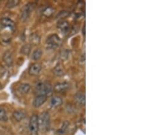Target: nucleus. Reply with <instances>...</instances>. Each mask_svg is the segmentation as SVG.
<instances>
[{
  "label": "nucleus",
  "mask_w": 153,
  "mask_h": 135,
  "mask_svg": "<svg viewBox=\"0 0 153 135\" xmlns=\"http://www.w3.org/2000/svg\"><path fill=\"white\" fill-rule=\"evenodd\" d=\"M29 129L31 135H38L39 130V117L34 114L32 115L29 120Z\"/></svg>",
  "instance_id": "nucleus-3"
},
{
  "label": "nucleus",
  "mask_w": 153,
  "mask_h": 135,
  "mask_svg": "<svg viewBox=\"0 0 153 135\" xmlns=\"http://www.w3.org/2000/svg\"><path fill=\"white\" fill-rule=\"evenodd\" d=\"M39 40H40V38L38 35V34H31L30 36V42L31 43L34 44V45H36V44L39 43Z\"/></svg>",
  "instance_id": "nucleus-23"
},
{
  "label": "nucleus",
  "mask_w": 153,
  "mask_h": 135,
  "mask_svg": "<svg viewBox=\"0 0 153 135\" xmlns=\"http://www.w3.org/2000/svg\"><path fill=\"white\" fill-rule=\"evenodd\" d=\"M53 91V87L49 82H38L34 89L37 95H44L46 97L51 96Z\"/></svg>",
  "instance_id": "nucleus-1"
},
{
  "label": "nucleus",
  "mask_w": 153,
  "mask_h": 135,
  "mask_svg": "<svg viewBox=\"0 0 153 135\" xmlns=\"http://www.w3.org/2000/svg\"><path fill=\"white\" fill-rule=\"evenodd\" d=\"M30 90L31 86L28 83H23V84H21L19 86L18 88H17L18 92L21 95L27 94Z\"/></svg>",
  "instance_id": "nucleus-11"
},
{
  "label": "nucleus",
  "mask_w": 153,
  "mask_h": 135,
  "mask_svg": "<svg viewBox=\"0 0 153 135\" xmlns=\"http://www.w3.org/2000/svg\"><path fill=\"white\" fill-rule=\"evenodd\" d=\"M31 45L27 44V45H24L21 48V53L23 55H28L31 52Z\"/></svg>",
  "instance_id": "nucleus-18"
},
{
  "label": "nucleus",
  "mask_w": 153,
  "mask_h": 135,
  "mask_svg": "<svg viewBox=\"0 0 153 135\" xmlns=\"http://www.w3.org/2000/svg\"><path fill=\"white\" fill-rule=\"evenodd\" d=\"M70 87V85L67 82H61V83H56L54 86L53 90L56 92H65Z\"/></svg>",
  "instance_id": "nucleus-10"
},
{
  "label": "nucleus",
  "mask_w": 153,
  "mask_h": 135,
  "mask_svg": "<svg viewBox=\"0 0 153 135\" xmlns=\"http://www.w3.org/2000/svg\"><path fill=\"white\" fill-rule=\"evenodd\" d=\"M69 14L70 13L68 11H61L60 13L58 14V19H62L63 18H65V17H67L69 16Z\"/></svg>",
  "instance_id": "nucleus-24"
},
{
  "label": "nucleus",
  "mask_w": 153,
  "mask_h": 135,
  "mask_svg": "<svg viewBox=\"0 0 153 135\" xmlns=\"http://www.w3.org/2000/svg\"><path fill=\"white\" fill-rule=\"evenodd\" d=\"M68 126H69V122L68 121H65L63 123L62 126H61V127L59 129L58 131V133L59 134H63L65 133V132L67 131L68 128Z\"/></svg>",
  "instance_id": "nucleus-22"
},
{
  "label": "nucleus",
  "mask_w": 153,
  "mask_h": 135,
  "mask_svg": "<svg viewBox=\"0 0 153 135\" xmlns=\"http://www.w3.org/2000/svg\"><path fill=\"white\" fill-rule=\"evenodd\" d=\"M61 38L56 35L53 34L48 37L46 41V45L47 48L49 49H55L61 45Z\"/></svg>",
  "instance_id": "nucleus-4"
},
{
  "label": "nucleus",
  "mask_w": 153,
  "mask_h": 135,
  "mask_svg": "<svg viewBox=\"0 0 153 135\" xmlns=\"http://www.w3.org/2000/svg\"><path fill=\"white\" fill-rule=\"evenodd\" d=\"M0 23L4 28H8L11 31H14L15 30V23L14 21L8 18H3L0 20Z\"/></svg>",
  "instance_id": "nucleus-6"
},
{
  "label": "nucleus",
  "mask_w": 153,
  "mask_h": 135,
  "mask_svg": "<svg viewBox=\"0 0 153 135\" xmlns=\"http://www.w3.org/2000/svg\"><path fill=\"white\" fill-rule=\"evenodd\" d=\"M53 73L54 75L56 77H61L65 75V70L63 69V68L61 65H56L53 69Z\"/></svg>",
  "instance_id": "nucleus-15"
},
{
  "label": "nucleus",
  "mask_w": 153,
  "mask_h": 135,
  "mask_svg": "<svg viewBox=\"0 0 153 135\" xmlns=\"http://www.w3.org/2000/svg\"><path fill=\"white\" fill-rule=\"evenodd\" d=\"M2 87H3V86H2V85L0 83V90H1L2 89Z\"/></svg>",
  "instance_id": "nucleus-25"
},
{
  "label": "nucleus",
  "mask_w": 153,
  "mask_h": 135,
  "mask_svg": "<svg viewBox=\"0 0 153 135\" xmlns=\"http://www.w3.org/2000/svg\"><path fill=\"white\" fill-rule=\"evenodd\" d=\"M54 11H55V10L52 8V7H46L43 10L42 14L44 16L50 17L53 14Z\"/></svg>",
  "instance_id": "nucleus-20"
},
{
  "label": "nucleus",
  "mask_w": 153,
  "mask_h": 135,
  "mask_svg": "<svg viewBox=\"0 0 153 135\" xmlns=\"http://www.w3.org/2000/svg\"><path fill=\"white\" fill-rule=\"evenodd\" d=\"M42 56V51L41 49H36V50L34 51L33 53H32L31 58L32 60L37 61L39 60Z\"/></svg>",
  "instance_id": "nucleus-17"
},
{
  "label": "nucleus",
  "mask_w": 153,
  "mask_h": 135,
  "mask_svg": "<svg viewBox=\"0 0 153 135\" xmlns=\"http://www.w3.org/2000/svg\"><path fill=\"white\" fill-rule=\"evenodd\" d=\"M85 26H84V28H83V34L84 35H85Z\"/></svg>",
  "instance_id": "nucleus-26"
},
{
  "label": "nucleus",
  "mask_w": 153,
  "mask_h": 135,
  "mask_svg": "<svg viewBox=\"0 0 153 135\" xmlns=\"http://www.w3.org/2000/svg\"><path fill=\"white\" fill-rule=\"evenodd\" d=\"M20 4L19 0H10L6 5V7L7 8H15Z\"/></svg>",
  "instance_id": "nucleus-19"
},
{
  "label": "nucleus",
  "mask_w": 153,
  "mask_h": 135,
  "mask_svg": "<svg viewBox=\"0 0 153 135\" xmlns=\"http://www.w3.org/2000/svg\"><path fill=\"white\" fill-rule=\"evenodd\" d=\"M41 70L42 66L40 63H34L29 67L28 70V73L29 74V75L31 76H37L39 75V73L40 72Z\"/></svg>",
  "instance_id": "nucleus-7"
},
{
  "label": "nucleus",
  "mask_w": 153,
  "mask_h": 135,
  "mask_svg": "<svg viewBox=\"0 0 153 135\" xmlns=\"http://www.w3.org/2000/svg\"><path fill=\"white\" fill-rule=\"evenodd\" d=\"M14 119L17 122H21L22 120L24 119L26 117L25 112L22 110H14L13 114H12Z\"/></svg>",
  "instance_id": "nucleus-12"
},
{
  "label": "nucleus",
  "mask_w": 153,
  "mask_h": 135,
  "mask_svg": "<svg viewBox=\"0 0 153 135\" xmlns=\"http://www.w3.org/2000/svg\"><path fill=\"white\" fill-rule=\"evenodd\" d=\"M47 100V97L44 95H36L33 101V106L35 108H39L42 106V105Z\"/></svg>",
  "instance_id": "nucleus-9"
},
{
  "label": "nucleus",
  "mask_w": 153,
  "mask_h": 135,
  "mask_svg": "<svg viewBox=\"0 0 153 135\" xmlns=\"http://www.w3.org/2000/svg\"><path fill=\"white\" fill-rule=\"evenodd\" d=\"M7 120H8V115H7L6 110L0 107V121L6 122Z\"/></svg>",
  "instance_id": "nucleus-21"
},
{
  "label": "nucleus",
  "mask_w": 153,
  "mask_h": 135,
  "mask_svg": "<svg viewBox=\"0 0 153 135\" xmlns=\"http://www.w3.org/2000/svg\"><path fill=\"white\" fill-rule=\"evenodd\" d=\"M3 60L5 64L8 66H12L14 62L13 55L10 51H6L3 56Z\"/></svg>",
  "instance_id": "nucleus-8"
},
{
  "label": "nucleus",
  "mask_w": 153,
  "mask_h": 135,
  "mask_svg": "<svg viewBox=\"0 0 153 135\" xmlns=\"http://www.w3.org/2000/svg\"><path fill=\"white\" fill-rule=\"evenodd\" d=\"M33 4H25V6L22 8L21 11V15H20V19L25 22L26 21L30 16L31 12L33 11Z\"/></svg>",
  "instance_id": "nucleus-5"
},
{
  "label": "nucleus",
  "mask_w": 153,
  "mask_h": 135,
  "mask_svg": "<svg viewBox=\"0 0 153 135\" xmlns=\"http://www.w3.org/2000/svg\"><path fill=\"white\" fill-rule=\"evenodd\" d=\"M74 99L79 104L85 105L86 102L85 94L82 92H78L74 95Z\"/></svg>",
  "instance_id": "nucleus-14"
},
{
  "label": "nucleus",
  "mask_w": 153,
  "mask_h": 135,
  "mask_svg": "<svg viewBox=\"0 0 153 135\" xmlns=\"http://www.w3.org/2000/svg\"><path fill=\"white\" fill-rule=\"evenodd\" d=\"M63 104V99L61 97L57 96V95H55L52 98L51 100V107L52 108H56L59 106H61V104Z\"/></svg>",
  "instance_id": "nucleus-13"
},
{
  "label": "nucleus",
  "mask_w": 153,
  "mask_h": 135,
  "mask_svg": "<svg viewBox=\"0 0 153 135\" xmlns=\"http://www.w3.org/2000/svg\"><path fill=\"white\" fill-rule=\"evenodd\" d=\"M51 125V117L48 112H44L39 117V129L46 132L49 130Z\"/></svg>",
  "instance_id": "nucleus-2"
},
{
  "label": "nucleus",
  "mask_w": 153,
  "mask_h": 135,
  "mask_svg": "<svg viewBox=\"0 0 153 135\" xmlns=\"http://www.w3.org/2000/svg\"><path fill=\"white\" fill-rule=\"evenodd\" d=\"M57 27L61 31H63V32H66L69 29V24L68 22L65 20H61L59 22Z\"/></svg>",
  "instance_id": "nucleus-16"
}]
</instances>
